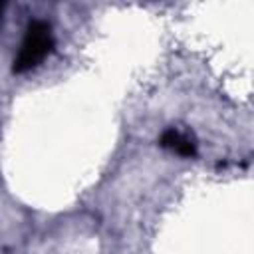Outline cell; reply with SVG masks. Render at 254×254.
I'll list each match as a JSON object with an SVG mask.
<instances>
[{"mask_svg": "<svg viewBox=\"0 0 254 254\" xmlns=\"http://www.w3.org/2000/svg\"><path fill=\"white\" fill-rule=\"evenodd\" d=\"M54 48V36H52V28L48 22L44 20H34L30 22L22 48L14 60V73H26L30 69H34L36 65H40L44 62V58L52 52Z\"/></svg>", "mask_w": 254, "mask_h": 254, "instance_id": "1", "label": "cell"}, {"mask_svg": "<svg viewBox=\"0 0 254 254\" xmlns=\"http://www.w3.org/2000/svg\"><path fill=\"white\" fill-rule=\"evenodd\" d=\"M159 145H161L163 149H169V151L181 155V157H194V155H196V145H194V141H192L189 135H185V133H181V131H177V129H167V131L161 135Z\"/></svg>", "mask_w": 254, "mask_h": 254, "instance_id": "2", "label": "cell"}, {"mask_svg": "<svg viewBox=\"0 0 254 254\" xmlns=\"http://www.w3.org/2000/svg\"><path fill=\"white\" fill-rule=\"evenodd\" d=\"M2 10H4V4H2V2H0V14H2Z\"/></svg>", "mask_w": 254, "mask_h": 254, "instance_id": "3", "label": "cell"}]
</instances>
